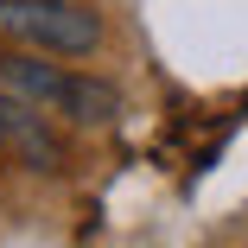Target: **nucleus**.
<instances>
[{
	"instance_id": "nucleus-1",
	"label": "nucleus",
	"mask_w": 248,
	"mask_h": 248,
	"mask_svg": "<svg viewBox=\"0 0 248 248\" xmlns=\"http://www.w3.org/2000/svg\"><path fill=\"white\" fill-rule=\"evenodd\" d=\"M0 89L19 95L26 108L58 115V121H77V127H102V121L121 115L115 83L77 77V70H58V64H38L32 51H7V58H0Z\"/></svg>"
},
{
	"instance_id": "nucleus-2",
	"label": "nucleus",
	"mask_w": 248,
	"mask_h": 248,
	"mask_svg": "<svg viewBox=\"0 0 248 248\" xmlns=\"http://www.w3.org/2000/svg\"><path fill=\"white\" fill-rule=\"evenodd\" d=\"M0 38L19 51H51V58H95L102 51V13L77 0H0Z\"/></svg>"
}]
</instances>
